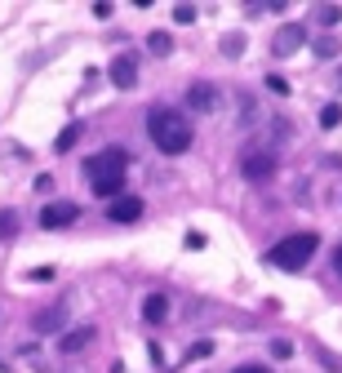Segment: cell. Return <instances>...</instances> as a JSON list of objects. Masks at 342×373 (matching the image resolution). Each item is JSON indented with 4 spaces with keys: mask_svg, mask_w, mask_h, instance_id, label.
<instances>
[{
    "mask_svg": "<svg viewBox=\"0 0 342 373\" xmlns=\"http://www.w3.org/2000/svg\"><path fill=\"white\" fill-rule=\"evenodd\" d=\"M147 50L161 54V58H169V54H174V40H169L165 31H151V36H147Z\"/></svg>",
    "mask_w": 342,
    "mask_h": 373,
    "instance_id": "cell-13",
    "label": "cell"
},
{
    "mask_svg": "<svg viewBox=\"0 0 342 373\" xmlns=\"http://www.w3.org/2000/svg\"><path fill=\"white\" fill-rule=\"evenodd\" d=\"M165 316H169V298H165V294H151V298L142 303V320H147V324H165Z\"/></svg>",
    "mask_w": 342,
    "mask_h": 373,
    "instance_id": "cell-12",
    "label": "cell"
},
{
    "mask_svg": "<svg viewBox=\"0 0 342 373\" xmlns=\"http://www.w3.org/2000/svg\"><path fill=\"white\" fill-rule=\"evenodd\" d=\"M18 231V213L14 209H0V240H9Z\"/></svg>",
    "mask_w": 342,
    "mask_h": 373,
    "instance_id": "cell-15",
    "label": "cell"
},
{
    "mask_svg": "<svg viewBox=\"0 0 342 373\" xmlns=\"http://www.w3.org/2000/svg\"><path fill=\"white\" fill-rule=\"evenodd\" d=\"M315 249H320V236H315V231H293V236L276 240V245L267 249V267L302 271V267H307V262L315 258Z\"/></svg>",
    "mask_w": 342,
    "mask_h": 373,
    "instance_id": "cell-3",
    "label": "cell"
},
{
    "mask_svg": "<svg viewBox=\"0 0 342 373\" xmlns=\"http://www.w3.org/2000/svg\"><path fill=\"white\" fill-rule=\"evenodd\" d=\"M205 356H214V342H195L187 351V360H205Z\"/></svg>",
    "mask_w": 342,
    "mask_h": 373,
    "instance_id": "cell-20",
    "label": "cell"
},
{
    "mask_svg": "<svg viewBox=\"0 0 342 373\" xmlns=\"http://www.w3.org/2000/svg\"><path fill=\"white\" fill-rule=\"evenodd\" d=\"M129 160H133V155H129V151H120V147H107V151H98L94 160H89V183H94V196H107V200H116V196H120V187H125Z\"/></svg>",
    "mask_w": 342,
    "mask_h": 373,
    "instance_id": "cell-2",
    "label": "cell"
},
{
    "mask_svg": "<svg viewBox=\"0 0 342 373\" xmlns=\"http://www.w3.org/2000/svg\"><path fill=\"white\" fill-rule=\"evenodd\" d=\"M76 218H80V209H76L71 200H54V204H45V209H40V227H45V231H58V227H71Z\"/></svg>",
    "mask_w": 342,
    "mask_h": 373,
    "instance_id": "cell-4",
    "label": "cell"
},
{
    "mask_svg": "<svg viewBox=\"0 0 342 373\" xmlns=\"http://www.w3.org/2000/svg\"><path fill=\"white\" fill-rule=\"evenodd\" d=\"M187 102L195 107V112H218V93H214V85H191V89H187Z\"/></svg>",
    "mask_w": 342,
    "mask_h": 373,
    "instance_id": "cell-11",
    "label": "cell"
},
{
    "mask_svg": "<svg viewBox=\"0 0 342 373\" xmlns=\"http://www.w3.org/2000/svg\"><path fill=\"white\" fill-rule=\"evenodd\" d=\"M267 89H272V93H280V98H285V93H293L285 76H267Z\"/></svg>",
    "mask_w": 342,
    "mask_h": 373,
    "instance_id": "cell-19",
    "label": "cell"
},
{
    "mask_svg": "<svg viewBox=\"0 0 342 373\" xmlns=\"http://www.w3.org/2000/svg\"><path fill=\"white\" fill-rule=\"evenodd\" d=\"M174 18H178V22H195V9H191V5H178Z\"/></svg>",
    "mask_w": 342,
    "mask_h": 373,
    "instance_id": "cell-21",
    "label": "cell"
},
{
    "mask_svg": "<svg viewBox=\"0 0 342 373\" xmlns=\"http://www.w3.org/2000/svg\"><path fill=\"white\" fill-rule=\"evenodd\" d=\"M94 338H98V333L89 329V324H84V329H71V333H63V338H58V351H63V356H76V351H84Z\"/></svg>",
    "mask_w": 342,
    "mask_h": 373,
    "instance_id": "cell-10",
    "label": "cell"
},
{
    "mask_svg": "<svg viewBox=\"0 0 342 373\" xmlns=\"http://www.w3.org/2000/svg\"><path fill=\"white\" fill-rule=\"evenodd\" d=\"M338 125H342V107H338V102L320 107V129H338Z\"/></svg>",
    "mask_w": 342,
    "mask_h": 373,
    "instance_id": "cell-14",
    "label": "cell"
},
{
    "mask_svg": "<svg viewBox=\"0 0 342 373\" xmlns=\"http://www.w3.org/2000/svg\"><path fill=\"white\" fill-rule=\"evenodd\" d=\"M63 324H67V307L63 303H49V307H40L31 316V329L40 333V338H45V333H63Z\"/></svg>",
    "mask_w": 342,
    "mask_h": 373,
    "instance_id": "cell-6",
    "label": "cell"
},
{
    "mask_svg": "<svg viewBox=\"0 0 342 373\" xmlns=\"http://www.w3.org/2000/svg\"><path fill=\"white\" fill-rule=\"evenodd\" d=\"M112 85L116 89H133L138 85V63H133V54H116L112 58Z\"/></svg>",
    "mask_w": 342,
    "mask_h": 373,
    "instance_id": "cell-7",
    "label": "cell"
},
{
    "mask_svg": "<svg viewBox=\"0 0 342 373\" xmlns=\"http://www.w3.org/2000/svg\"><path fill=\"white\" fill-rule=\"evenodd\" d=\"M236 373H272V369H262V365H240Z\"/></svg>",
    "mask_w": 342,
    "mask_h": 373,
    "instance_id": "cell-22",
    "label": "cell"
},
{
    "mask_svg": "<svg viewBox=\"0 0 342 373\" xmlns=\"http://www.w3.org/2000/svg\"><path fill=\"white\" fill-rule=\"evenodd\" d=\"M334 267H338V275H342V245H338V254H334Z\"/></svg>",
    "mask_w": 342,
    "mask_h": 373,
    "instance_id": "cell-23",
    "label": "cell"
},
{
    "mask_svg": "<svg viewBox=\"0 0 342 373\" xmlns=\"http://www.w3.org/2000/svg\"><path fill=\"white\" fill-rule=\"evenodd\" d=\"M107 218L120 222V227H125V222H138V218H142V200H138V196H116L112 209H107Z\"/></svg>",
    "mask_w": 342,
    "mask_h": 373,
    "instance_id": "cell-8",
    "label": "cell"
},
{
    "mask_svg": "<svg viewBox=\"0 0 342 373\" xmlns=\"http://www.w3.org/2000/svg\"><path fill=\"white\" fill-rule=\"evenodd\" d=\"M240 174L249 178V183H267V178H276V155H267V151H249L240 160Z\"/></svg>",
    "mask_w": 342,
    "mask_h": 373,
    "instance_id": "cell-5",
    "label": "cell"
},
{
    "mask_svg": "<svg viewBox=\"0 0 342 373\" xmlns=\"http://www.w3.org/2000/svg\"><path fill=\"white\" fill-rule=\"evenodd\" d=\"M147 134H151L156 151L182 155V151L191 147L195 129L187 125V116H182V112H174V107H151V112H147Z\"/></svg>",
    "mask_w": 342,
    "mask_h": 373,
    "instance_id": "cell-1",
    "label": "cell"
},
{
    "mask_svg": "<svg viewBox=\"0 0 342 373\" xmlns=\"http://www.w3.org/2000/svg\"><path fill=\"white\" fill-rule=\"evenodd\" d=\"M315 18H320L325 27H338V22H342V5H325V9H320V14H315Z\"/></svg>",
    "mask_w": 342,
    "mask_h": 373,
    "instance_id": "cell-17",
    "label": "cell"
},
{
    "mask_svg": "<svg viewBox=\"0 0 342 373\" xmlns=\"http://www.w3.org/2000/svg\"><path fill=\"white\" fill-rule=\"evenodd\" d=\"M298 45H307V27H302V22H285V27L276 31V54H293Z\"/></svg>",
    "mask_w": 342,
    "mask_h": 373,
    "instance_id": "cell-9",
    "label": "cell"
},
{
    "mask_svg": "<svg viewBox=\"0 0 342 373\" xmlns=\"http://www.w3.org/2000/svg\"><path fill=\"white\" fill-rule=\"evenodd\" d=\"M223 54L227 58H240L244 54V36H223Z\"/></svg>",
    "mask_w": 342,
    "mask_h": 373,
    "instance_id": "cell-16",
    "label": "cell"
},
{
    "mask_svg": "<svg viewBox=\"0 0 342 373\" xmlns=\"http://www.w3.org/2000/svg\"><path fill=\"white\" fill-rule=\"evenodd\" d=\"M76 138H80V125H71V129H63V134H58V151L76 147Z\"/></svg>",
    "mask_w": 342,
    "mask_h": 373,
    "instance_id": "cell-18",
    "label": "cell"
}]
</instances>
